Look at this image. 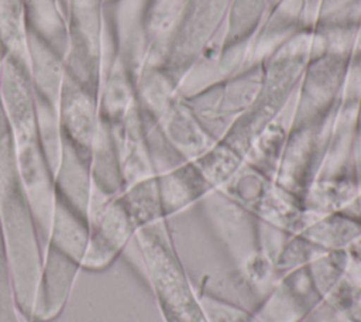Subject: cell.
Masks as SVG:
<instances>
[{"instance_id": "obj_12", "label": "cell", "mask_w": 361, "mask_h": 322, "mask_svg": "<svg viewBox=\"0 0 361 322\" xmlns=\"http://www.w3.org/2000/svg\"><path fill=\"white\" fill-rule=\"evenodd\" d=\"M317 21V10L305 0H279L265 16L251 37L248 64H261L295 35L310 31ZM245 66V68H247Z\"/></svg>"}, {"instance_id": "obj_18", "label": "cell", "mask_w": 361, "mask_h": 322, "mask_svg": "<svg viewBox=\"0 0 361 322\" xmlns=\"http://www.w3.org/2000/svg\"><path fill=\"white\" fill-rule=\"evenodd\" d=\"M28 73L35 97L58 107L61 90L66 78L63 58L28 32Z\"/></svg>"}, {"instance_id": "obj_4", "label": "cell", "mask_w": 361, "mask_h": 322, "mask_svg": "<svg viewBox=\"0 0 361 322\" xmlns=\"http://www.w3.org/2000/svg\"><path fill=\"white\" fill-rule=\"evenodd\" d=\"M219 191L257 220L288 233H299L319 217L306 212L300 199L281 188L274 178L245 162Z\"/></svg>"}, {"instance_id": "obj_1", "label": "cell", "mask_w": 361, "mask_h": 322, "mask_svg": "<svg viewBox=\"0 0 361 322\" xmlns=\"http://www.w3.org/2000/svg\"><path fill=\"white\" fill-rule=\"evenodd\" d=\"M310 34L312 30L295 35L261 62L262 79L252 105L220 140L243 158L255 137L295 96L310 59Z\"/></svg>"}, {"instance_id": "obj_23", "label": "cell", "mask_w": 361, "mask_h": 322, "mask_svg": "<svg viewBox=\"0 0 361 322\" xmlns=\"http://www.w3.org/2000/svg\"><path fill=\"white\" fill-rule=\"evenodd\" d=\"M357 109L358 103H340L333 120L329 145L317 178L351 174V153L358 127Z\"/></svg>"}, {"instance_id": "obj_30", "label": "cell", "mask_w": 361, "mask_h": 322, "mask_svg": "<svg viewBox=\"0 0 361 322\" xmlns=\"http://www.w3.org/2000/svg\"><path fill=\"white\" fill-rule=\"evenodd\" d=\"M3 242L0 239V322H18Z\"/></svg>"}, {"instance_id": "obj_25", "label": "cell", "mask_w": 361, "mask_h": 322, "mask_svg": "<svg viewBox=\"0 0 361 322\" xmlns=\"http://www.w3.org/2000/svg\"><path fill=\"white\" fill-rule=\"evenodd\" d=\"M323 253L348 249L361 236V222L354 216L338 210L323 215L299 232Z\"/></svg>"}, {"instance_id": "obj_11", "label": "cell", "mask_w": 361, "mask_h": 322, "mask_svg": "<svg viewBox=\"0 0 361 322\" xmlns=\"http://www.w3.org/2000/svg\"><path fill=\"white\" fill-rule=\"evenodd\" d=\"M0 110L11 130L16 147L38 141L37 100L28 66L10 56L0 72Z\"/></svg>"}, {"instance_id": "obj_8", "label": "cell", "mask_w": 361, "mask_h": 322, "mask_svg": "<svg viewBox=\"0 0 361 322\" xmlns=\"http://www.w3.org/2000/svg\"><path fill=\"white\" fill-rule=\"evenodd\" d=\"M348 56L324 54L309 59L300 76L292 126L320 119L341 103Z\"/></svg>"}, {"instance_id": "obj_33", "label": "cell", "mask_w": 361, "mask_h": 322, "mask_svg": "<svg viewBox=\"0 0 361 322\" xmlns=\"http://www.w3.org/2000/svg\"><path fill=\"white\" fill-rule=\"evenodd\" d=\"M343 212L354 216L355 219H358L361 222V192H358V195L354 198V201L343 209Z\"/></svg>"}, {"instance_id": "obj_5", "label": "cell", "mask_w": 361, "mask_h": 322, "mask_svg": "<svg viewBox=\"0 0 361 322\" xmlns=\"http://www.w3.org/2000/svg\"><path fill=\"white\" fill-rule=\"evenodd\" d=\"M261 79L262 65L254 64L234 76L183 99L206 131L219 141L252 105Z\"/></svg>"}, {"instance_id": "obj_27", "label": "cell", "mask_w": 361, "mask_h": 322, "mask_svg": "<svg viewBox=\"0 0 361 322\" xmlns=\"http://www.w3.org/2000/svg\"><path fill=\"white\" fill-rule=\"evenodd\" d=\"M120 198L123 199L137 229L165 220L157 175L126 186L120 192Z\"/></svg>"}, {"instance_id": "obj_28", "label": "cell", "mask_w": 361, "mask_h": 322, "mask_svg": "<svg viewBox=\"0 0 361 322\" xmlns=\"http://www.w3.org/2000/svg\"><path fill=\"white\" fill-rule=\"evenodd\" d=\"M0 34L8 56L28 66L24 0H0Z\"/></svg>"}, {"instance_id": "obj_10", "label": "cell", "mask_w": 361, "mask_h": 322, "mask_svg": "<svg viewBox=\"0 0 361 322\" xmlns=\"http://www.w3.org/2000/svg\"><path fill=\"white\" fill-rule=\"evenodd\" d=\"M58 120L62 140L89 164L90 153L103 124L97 96L68 75L58 102Z\"/></svg>"}, {"instance_id": "obj_29", "label": "cell", "mask_w": 361, "mask_h": 322, "mask_svg": "<svg viewBox=\"0 0 361 322\" xmlns=\"http://www.w3.org/2000/svg\"><path fill=\"white\" fill-rule=\"evenodd\" d=\"M193 162L209 185L220 189L241 168L244 158L219 140Z\"/></svg>"}, {"instance_id": "obj_3", "label": "cell", "mask_w": 361, "mask_h": 322, "mask_svg": "<svg viewBox=\"0 0 361 322\" xmlns=\"http://www.w3.org/2000/svg\"><path fill=\"white\" fill-rule=\"evenodd\" d=\"M103 7L104 0H68L66 75L96 96L103 65L116 56Z\"/></svg>"}, {"instance_id": "obj_16", "label": "cell", "mask_w": 361, "mask_h": 322, "mask_svg": "<svg viewBox=\"0 0 361 322\" xmlns=\"http://www.w3.org/2000/svg\"><path fill=\"white\" fill-rule=\"evenodd\" d=\"M157 184L165 219L197 205L213 191L193 161L158 174Z\"/></svg>"}, {"instance_id": "obj_20", "label": "cell", "mask_w": 361, "mask_h": 322, "mask_svg": "<svg viewBox=\"0 0 361 322\" xmlns=\"http://www.w3.org/2000/svg\"><path fill=\"white\" fill-rule=\"evenodd\" d=\"M295 96L290 102L282 109V112L274 117L264 130L255 137L251 147L248 148L244 162L258 169L259 172L274 178L281 155L283 153L295 110Z\"/></svg>"}, {"instance_id": "obj_15", "label": "cell", "mask_w": 361, "mask_h": 322, "mask_svg": "<svg viewBox=\"0 0 361 322\" xmlns=\"http://www.w3.org/2000/svg\"><path fill=\"white\" fill-rule=\"evenodd\" d=\"M168 144L185 161H195L217 143L179 95L157 123Z\"/></svg>"}, {"instance_id": "obj_35", "label": "cell", "mask_w": 361, "mask_h": 322, "mask_svg": "<svg viewBox=\"0 0 361 322\" xmlns=\"http://www.w3.org/2000/svg\"><path fill=\"white\" fill-rule=\"evenodd\" d=\"M354 54H361V23L358 25V31H357V40H355V47H354Z\"/></svg>"}, {"instance_id": "obj_19", "label": "cell", "mask_w": 361, "mask_h": 322, "mask_svg": "<svg viewBox=\"0 0 361 322\" xmlns=\"http://www.w3.org/2000/svg\"><path fill=\"white\" fill-rule=\"evenodd\" d=\"M135 100L144 121L158 123L179 96L178 80L164 66L144 65L134 78Z\"/></svg>"}, {"instance_id": "obj_22", "label": "cell", "mask_w": 361, "mask_h": 322, "mask_svg": "<svg viewBox=\"0 0 361 322\" xmlns=\"http://www.w3.org/2000/svg\"><path fill=\"white\" fill-rule=\"evenodd\" d=\"M24 10L28 32L63 58L68 45V0H24Z\"/></svg>"}, {"instance_id": "obj_26", "label": "cell", "mask_w": 361, "mask_h": 322, "mask_svg": "<svg viewBox=\"0 0 361 322\" xmlns=\"http://www.w3.org/2000/svg\"><path fill=\"white\" fill-rule=\"evenodd\" d=\"M89 240L87 220L56 198L52 227L47 246H52L80 264ZM45 246V247H47Z\"/></svg>"}, {"instance_id": "obj_9", "label": "cell", "mask_w": 361, "mask_h": 322, "mask_svg": "<svg viewBox=\"0 0 361 322\" xmlns=\"http://www.w3.org/2000/svg\"><path fill=\"white\" fill-rule=\"evenodd\" d=\"M250 45L251 37L227 41L224 23L180 75L178 80L179 95L189 97L243 71L248 64Z\"/></svg>"}, {"instance_id": "obj_6", "label": "cell", "mask_w": 361, "mask_h": 322, "mask_svg": "<svg viewBox=\"0 0 361 322\" xmlns=\"http://www.w3.org/2000/svg\"><path fill=\"white\" fill-rule=\"evenodd\" d=\"M338 106L320 119L290 127L274 179L300 202L320 172Z\"/></svg>"}, {"instance_id": "obj_34", "label": "cell", "mask_w": 361, "mask_h": 322, "mask_svg": "<svg viewBox=\"0 0 361 322\" xmlns=\"http://www.w3.org/2000/svg\"><path fill=\"white\" fill-rule=\"evenodd\" d=\"M8 58V52H7V48L4 45V41L1 38V34H0V72L3 69V65L6 62V59Z\"/></svg>"}, {"instance_id": "obj_21", "label": "cell", "mask_w": 361, "mask_h": 322, "mask_svg": "<svg viewBox=\"0 0 361 322\" xmlns=\"http://www.w3.org/2000/svg\"><path fill=\"white\" fill-rule=\"evenodd\" d=\"M56 198L86 219L87 205L92 193V178L89 164L62 140V157L54 174Z\"/></svg>"}, {"instance_id": "obj_14", "label": "cell", "mask_w": 361, "mask_h": 322, "mask_svg": "<svg viewBox=\"0 0 361 322\" xmlns=\"http://www.w3.org/2000/svg\"><path fill=\"white\" fill-rule=\"evenodd\" d=\"M80 264L52 246L42 251V268L30 322H49L63 309Z\"/></svg>"}, {"instance_id": "obj_2", "label": "cell", "mask_w": 361, "mask_h": 322, "mask_svg": "<svg viewBox=\"0 0 361 322\" xmlns=\"http://www.w3.org/2000/svg\"><path fill=\"white\" fill-rule=\"evenodd\" d=\"M134 239L166 322H209L169 239L166 219L140 227Z\"/></svg>"}, {"instance_id": "obj_32", "label": "cell", "mask_w": 361, "mask_h": 322, "mask_svg": "<svg viewBox=\"0 0 361 322\" xmlns=\"http://www.w3.org/2000/svg\"><path fill=\"white\" fill-rule=\"evenodd\" d=\"M350 171L358 186V191L361 192V127H357V133L353 144V153H351Z\"/></svg>"}, {"instance_id": "obj_31", "label": "cell", "mask_w": 361, "mask_h": 322, "mask_svg": "<svg viewBox=\"0 0 361 322\" xmlns=\"http://www.w3.org/2000/svg\"><path fill=\"white\" fill-rule=\"evenodd\" d=\"M361 100V54L348 58L344 86L341 93L343 103H360Z\"/></svg>"}, {"instance_id": "obj_36", "label": "cell", "mask_w": 361, "mask_h": 322, "mask_svg": "<svg viewBox=\"0 0 361 322\" xmlns=\"http://www.w3.org/2000/svg\"><path fill=\"white\" fill-rule=\"evenodd\" d=\"M357 124H358V127H361V100H360L358 109H357Z\"/></svg>"}, {"instance_id": "obj_13", "label": "cell", "mask_w": 361, "mask_h": 322, "mask_svg": "<svg viewBox=\"0 0 361 322\" xmlns=\"http://www.w3.org/2000/svg\"><path fill=\"white\" fill-rule=\"evenodd\" d=\"M144 7L145 0H104L103 7L116 56L133 78L145 65L148 55Z\"/></svg>"}, {"instance_id": "obj_24", "label": "cell", "mask_w": 361, "mask_h": 322, "mask_svg": "<svg viewBox=\"0 0 361 322\" xmlns=\"http://www.w3.org/2000/svg\"><path fill=\"white\" fill-rule=\"evenodd\" d=\"M351 174L316 178L302 196V206L314 216H323L347 208L358 195Z\"/></svg>"}, {"instance_id": "obj_17", "label": "cell", "mask_w": 361, "mask_h": 322, "mask_svg": "<svg viewBox=\"0 0 361 322\" xmlns=\"http://www.w3.org/2000/svg\"><path fill=\"white\" fill-rule=\"evenodd\" d=\"M97 105L102 120L109 126L121 123L137 107L134 78L117 58L102 72Z\"/></svg>"}, {"instance_id": "obj_7", "label": "cell", "mask_w": 361, "mask_h": 322, "mask_svg": "<svg viewBox=\"0 0 361 322\" xmlns=\"http://www.w3.org/2000/svg\"><path fill=\"white\" fill-rule=\"evenodd\" d=\"M86 220L89 240L82 270L99 271L109 267L135 234V225L118 195H109L92 188Z\"/></svg>"}]
</instances>
